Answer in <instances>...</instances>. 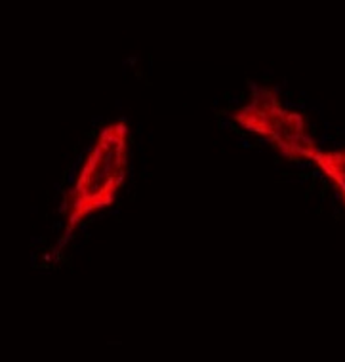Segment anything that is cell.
Wrapping results in <instances>:
<instances>
[{"mask_svg": "<svg viewBox=\"0 0 345 362\" xmlns=\"http://www.w3.org/2000/svg\"><path fill=\"white\" fill-rule=\"evenodd\" d=\"M313 164L332 181L339 191V199L345 206V147L332 151H320L315 155Z\"/></svg>", "mask_w": 345, "mask_h": 362, "instance_id": "3", "label": "cell"}, {"mask_svg": "<svg viewBox=\"0 0 345 362\" xmlns=\"http://www.w3.org/2000/svg\"><path fill=\"white\" fill-rule=\"evenodd\" d=\"M233 122L269 141L279 155L294 163H313L319 153L308 119L284 105L273 88H254L245 105L233 112Z\"/></svg>", "mask_w": 345, "mask_h": 362, "instance_id": "2", "label": "cell"}, {"mask_svg": "<svg viewBox=\"0 0 345 362\" xmlns=\"http://www.w3.org/2000/svg\"><path fill=\"white\" fill-rule=\"evenodd\" d=\"M130 168V130L124 120L101 128L65 199V237L115 202Z\"/></svg>", "mask_w": 345, "mask_h": 362, "instance_id": "1", "label": "cell"}]
</instances>
